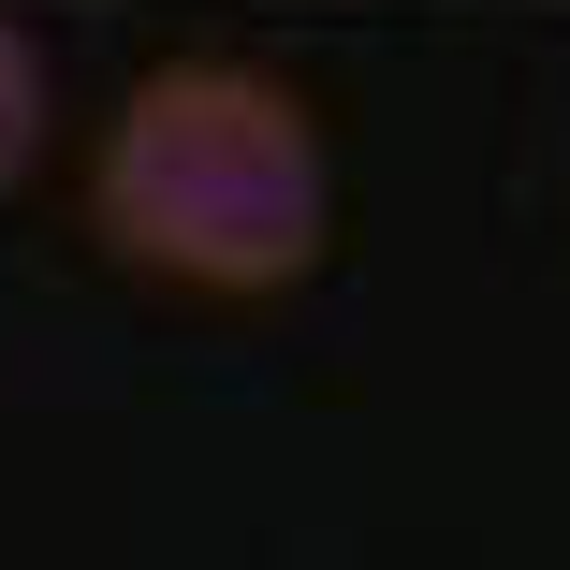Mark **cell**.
<instances>
[{"instance_id": "cell-1", "label": "cell", "mask_w": 570, "mask_h": 570, "mask_svg": "<svg viewBox=\"0 0 570 570\" xmlns=\"http://www.w3.org/2000/svg\"><path fill=\"white\" fill-rule=\"evenodd\" d=\"M88 235L161 293L264 307L336 235V161L307 88L264 59H161L88 132Z\"/></svg>"}, {"instance_id": "cell-2", "label": "cell", "mask_w": 570, "mask_h": 570, "mask_svg": "<svg viewBox=\"0 0 570 570\" xmlns=\"http://www.w3.org/2000/svg\"><path fill=\"white\" fill-rule=\"evenodd\" d=\"M30 161H45V45L0 16V190H16Z\"/></svg>"}]
</instances>
